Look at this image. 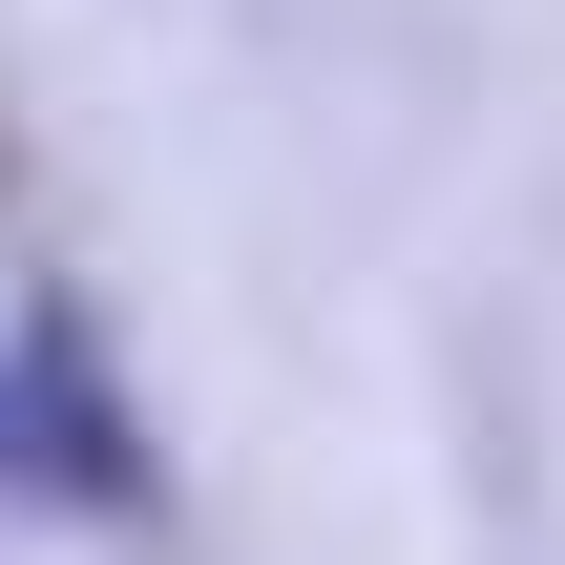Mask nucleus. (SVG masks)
<instances>
[]
</instances>
